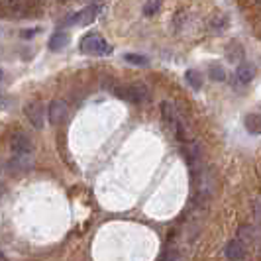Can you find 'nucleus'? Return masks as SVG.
Here are the masks:
<instances>
[{"label": "nucleus", "mask_w": 261, "mask_h": 261, "mask_svg": "<svg viewBox=\"0 0 261 261\" xmlns=\"http://www.w3.org/2000/svg\"><path fill=\"white\" fill-rule=\"evenodd\" d=\"M81 51L85 55L98 57V55H108L112 51V47L108 45V41L100 34H87L85 38L81 39Z\"/></svg>", "instance_id": "nucleus-1"}, {"label": "nucleus", "mask_w": 261, "mask_h": 261, "mask_svg": "<svg viewBox=\"0 0 261 261\" xmlns=\"http://www.w3.org/2000/svg\"><path fill=\"white\" fill-rule=\"evenodd\" d=\"M100 8H102L100 4H89V6L83 8L81 12L71 14L65 22H63V28L75 26V24H77V26H89V24H92V22L96 20V16H98V10H100Z\"/></svg>", "instance_id": "nucleus-2"}, {"label": "nucleus", "mask_w": 261, "mask_h": 261, "mask_svg": "<svg viewBox=\"0 0 261 261\" xmlns=\"http://www.w3.org/2000/svg\"><path fill=\"white\" fill-rule=\"evenodd\" d=\"M10 149H12V155H28L34 151V144L26 134L18 132L10 138Z\"/></svg>", "instance_id": "nucleus-3"}, {"label": "nucleus", "mask_w": 261, "mask_h": 261, "mask_svg": "<svg viewBox=\"0 0 261 261\" xmlns=\"http://www.w3.org/2000/svg\"><path fill=\"white\" fill-rule=\"evenodd\" d=\"M224 255L228 257V261H242L246 257V246L240 238H234L226 244V249H224Z\"/></svg>", "instance_id": "nucleus-4"}, {"label": "nucleus", "mask_w": 261, "mask_h": 261, "mask_svg": "<svg viewBox=\"0 0 261 261\" xmlns=\"http://www.w3.org/2000/svg\"><path fill=\"white\" fill-rule=\"evenodd\" d=\"M34 165V155L28 153V155H12L8 161H6V169L8 171H16V173H24L30 167Z\"/></svg>", "instance_id": "nucleus-5"}, {"label": "nucleus", "mask_w": 261, "mask_h": 261, "mask_svg": "<svg viewBox=\"0 0 261 261\" xmlns=\"http://www.w3.org/2000/svg\"><path fill=\"white\" fill-rule=\"evenodd\" d=\"M67 116V105L63 100H51L47 106V120L49 124H61Z\"/></svg>", "instance_id": "nucleus-6"}, {"label": "nucleus", "mask_w": 261, "mask_h": 261, "mask_svg": "<svg viewBox=\"0 0 261 261\" xmlns=\"http://www.w3.org/2000/svg\"><path fill=\"white\" fill-rule=\"evenodd\" d=\"M26 116L30 120V124L39 130V128H43V122H45V114H43V106L39 105V102H32V105L26 106Z\"/></svg>", "instance_id": "nucleus-7"}, {"label": "nucleus", "mask_w": 261, "mask_h": 261, "mask_svg": "<svg viewBox=\"0 0 261 261\" xmlns=\"http://www.w3.org/2000/svg\"><path fill=\"white\" fill-rule=\"evenodd\" d=\"M253 75H255V69L253 65H249V63H240L238 69H236V81L240 83V85H248L253 81Z\"/></svg>", "instance_id": "nucleus-8"}, {"label": "nucleus", "mask_w": 261, "mask_h": 261, "mask_svg": "<svg viewBox=\"0 0 261 261\" xmlns=\"http://www.w3.org/2000/svg\"><path fill=\"white\" fill-rule=\"evenodd\" d=\"M49 49L51 51H61V49H65L67 45H69V34L63 32V30H59V32H55L51 38H49Z\"/></svg>", "instance_id": "nucleus-9"}, {"label": "nucleus", "mask_w": 261, "mask_h": 261, "mask_svg": "<svg viewBox=\"0 0 261 261\" xmlns=\"http://www.w3.org/2000/svg\"><path fill=\"white\" fill-rule=\"evenodd\" d=\"M246 130H248L249 134L259 136L261 134V114H248V116H246Z\"/></svg>", "instance_id": "nucleus-10"}, {"label": "nucleus", "mask_w": 261, "mask_h": 261, "mask_svg": "<svg viewBox=\"0 0 261 261\" xmlns=\"http://www.w3.org/2000/svg\"><path fill=\"white\" fill-rule=\"evenodd\" d=\"M185 81L191 85L193 91H200V89H202V77L196 73L195 69H189V71L185 73Z\"/></svg>", "instance_id": "nucleus-11"}, {"label": "nucleus", "mask_w": 261, "mask_h": 261, "mask_svg": "<svg viewBox=\"0 0 261 261\" xmlns=\"http://www.w3.org/2000/svg\"><path fill=\"white\" fill-rule=\"evenodd\" d=\"M226 57L234 63V61H242V57H244V49H242V45H238V43H230L228 45V49H226Z\"/></svg>", "instance_id": "nucleus-12"}, {"label": "nucleus", "mask_w": 261, "mask_h": 261, "mask_svg": "<svg viewBox=\"0 0 261 261\" xmlns=\"http://www.w3.org/2000/svg\"><path fill=\"white\" fill-rule=\"evenodd\" d=\"M208 77L212 79V81H224V79H226V71H224V67L218 65V63H210Z\"/></svg>", "instance_id": "nucleus-13"}, {"label": "nucleus", "mask_w": 261, "mask_h": 261, "mask_svg": "<svg viewBox=\"0 0 261 261\" xmlns=\"http://www.w3.org/2000/svg\"><path fill=\"white\" fill-rule=\"evenodd\" d=\"M226 26H228V18L220 12L214 14V18H212V28H214V32H222Z\"/></svg>", "instance_id": "nucleus-14"}, {"label": "nucleus", "mask_w": 261, "mask_h": 261, "mask_svg": "<svg viewBox=\"0 0 261 261\" xmlns=\"http://www.w3.org/2000/svg\"><path fill=\"white\" fill-rule=\"evenodd\" d=\"M124 59L132 63V65H147V57L145 55H138V53H126Z\"/></svg>", "instance_id": "nucleus-15"}, {"label": "nucleus", "mask_w": 261, "mask_h": 261, "mask_svg": "<svg viewBox=\"0 0 261 261\" xmlns=\"http://www.w3.org/2000/svg\"><path fill=\"white\" fill-rule=\"evenodd\" d=\"M161 8V2H145L144 4V14L145 16H153Z\"/></svg>", "instance_id": "nucleus-16"}, {"label": "nucleus", "mask_w": 261, "mask_h": 261, "mask_svg": "<svg viewBox=\"0 0 261 261\" xmlns=\"http://www.w3.org/2000/svg\"><path fill=\"white\" fill-rule=\"evenodd\" d=\"M159 261H179V253H177L175 249H165V251L161 253Z\"/></svg>", "instance_id": "nucleus-17"}, {"label": "nucleus", "mask_w": 261, "mask_h": 261, "mask_svg": "<svg viewBox=\"0 0 261 261\" xmlns=\"http://www.w3.org/2000/svg\"><path fill=\"white\" fill-rule=\"evenodd\" d=\"M251 238H253V230H251L249 226H242V228H240V240H242V242H249Z\"/></svg>", "instance_id": "nucleus-18"}]
</instances>
